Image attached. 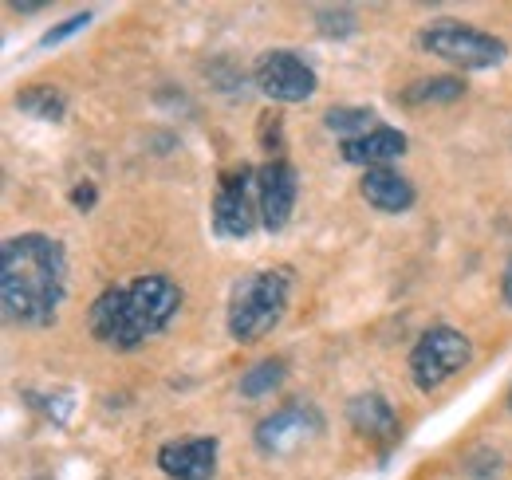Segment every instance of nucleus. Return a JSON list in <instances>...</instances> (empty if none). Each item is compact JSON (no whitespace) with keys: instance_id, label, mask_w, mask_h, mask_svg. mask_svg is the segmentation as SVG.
Masks as SVG:
<instances>
[{"instance_id":"11","label":"nucleus","mask_w":512,"mask_h":480,"mask_svg":"<svg viewBox=\"0 0 512 480\" xmlns=\"http://www.w3.org/2000/svg\"><path fill=\"white\" fill-rule=\"evenodd\" d=\"M347 421H351V429H355L359 437H367V441L379 445V449H390V445L398 441V433H402L398 414H394V406L386 402L383 394H359V398H351Z\"/></svg>"},{"instance_id":"7","label":"nucleus","mask_w":512,"mask_h":480,"mask_svg":"<svg viewBox=\"0 0 512 480\" xmlns=\"http://www.w3.org/2000/svg\"><path fill=\"white\" fill-rule=\"evenodd\" d=\"M253 79L272 103H304L320 87L316 83V71L300 60L296 52H284V48L264 52L253 67Z\"/></svg>"},{"instance_id":"19","label":"nucleus","mask_w":512,"mask_h":480,"mask_svg":"<svg viewBox=\"0 0 512 480\" xmlns=\"http://www.w3.org/2000/svg\"><path fill=\"white\" fill-rule=\"evenodd\" d=\"M320 16V32H327V36H347V32H355V16L347 12V8H323V12H316Z\"/></svg>"},{"instance_id":"17","label":"nucleus","mask_w":512,"mask_h":480,"mask_svg":"<svg viewBox=\"0 0 512 480\" xmlns=\"http://www.w3.org/2000/svg\"><path fill=\"white\" fill-rule=\"evenodd\" d=\"M16 107H20L24 115H36V119H48V122H60L67 111L64 95L52 91V87H32V91H24V95L16 99Z\"/></svg>"},{"instance_id":"4","label":"nucleus","mask_w":512,"mask_h":480,"mask_svg":"<svg viewBox=\"0 0 512 480\" xmlns=\"http://www.w3.org/2000/svg\"><path fill=\"white\" fill-rule=\"evenodd\" d=\"M418 48L438 56V60L453 63V67H465V71H485V67H497V63L509 56V44L481 32V28H469V24H457V20H438L430 28L418 32Z\"/></svg>"},{"instance_id":"13","label":"nucleus","mask_w":512,"mask_h":480,"mask_svg":"<svg viewBox=\"0 0 512 480\" xmlns=\"http://www.w3.org/2000/svg\"><path fill=\"white\" fill-rule=\"evenodd\" d=\"M359 189H363L367 205L379 209V213H406L414 205V185L402 178L398 170H390V166L367 170L363 181H359Z\"/></svg>"},{"instance_id":"3","label":"nucleus","mask_w":512,"mask_h":480,"mask_svg":"<svg viewBox=\"0 0 512 480\" xmlns=\"http://www.w3.org/2000/svg\"><path fill=\"white\" fill-rule=\"evenodd\" d=\"M288 296H292L288 268H260L253 276H245L233 288V300H229V335L237 343L264 339L284 319Z\"/></svg>"},{"instance_id":"15","label":"nucleus","mask_w":512,"mask_h":480,"mask_svg":"<svg viewBox=\"0 0 512 480\" xmlns=\"http://www.w3.org/2000/svg\"><path fill=\"white\" fill-rule=\"evenodd\" d=\"M288 378V366L284 362H256V366H249L245 374H241V394L249 398V402H256V398H268L272 390H280V382Z\"/></svg>"},{"instance_id":"22","label":"nucleus","mask_w":512,"mask_h":480,"mask_svg":"<svg viewBox=\"0 0 512 480\" xmlns=\"http://www.w3.org/2000/svg\"><path fill=\"white\" fill-rule=\"evenodd\" d=\"M12 8H16L20 16H28V12H40L44 4H40V0H20V4H12Z\"/></svg>"},{"instance_id":"14","label":"nucleus","mask_w":512,"mask_h":480,"mask_svg":"<svg viewBox=\"0 0 512 480\" xmlns=\"http://www.w3.org/2000/svg\"><path fill=\"white\" fill-rule=\"evenodd\" d=\"M323 126H327L331 134H339L343 142H355V138L379 130V119H375L371 107H331V111L323 115Z\"/></svg>"},{"instance_id":"5","label":"nucleus","mask_w":512,"mask_h":480,"mask_svg":"<svg viewBox=\"0 0 512 480\" xmlns=\"http://www.w3.org/2000/svg\"><path fill=\"white\" fill-rule=\"evenodd\" d=\"M469 359H473L469 335H461L457 327H430L410 351V378L422 394H430L442 382H449L457 370H465Z\"/></svg>"},{"instance_id":"10","label":"nucleus","mask_w":512,"mask_h":480,"mask_svg":"<svg viewBox=\"0 0 512 480\" xmlns=\"http://www.w3.org/2000/svg\"><path fill=\"white\" fill-rule=\"evenodd\" d=\"M158 469L170 480H213V473H217V437L166 441L158 449Z\"/></svg>"},{"instance_id":"6","label":"nucleus","mask_w":512,"mask_h":480,"mask_svg":"<svg viewBox=\"0 0 512 480\" xmlns=\"http://www.w3.org/2000/svg\"><path fill=\"white\" fill-rule=\"evenodd\" d=\"M260 221V170L241 166L221 174L213 197V229L225 240H245Z\"/></svg>"},{"instance_id":"20","label":"nucleus","mask_w":512,"mask_h":480,"mask_svg":"<svg viewBox=\"0 0 512 480\" xmlns=\"http://www.w3.org/2000/svg\"><path fill=\"white\" fill-rule=\"evenodd\" d=\"M71 205H75L79 213H87V209L95 205V185H75V189H71Z\"/></svg>"},{"instance_id":"9","label":"nucleus","mask_w":512,"mask_h":480,"mask_svg":"<svg viewBox=\"0 0 512 480\" xmlns=\"http://www.w3.org/2000/svg\"><path fill=\"white\" fill-rule=\"evenodd\" d=\"M296 197H300V178L296 170L276 158L260 170V225L268 233H280L288 221H292V209H296Z\"/></svg>"},{"instance_id":"1","label":"nucleus","mask_w":512,"mask_h":480,"mask_svg":"<svg viewBox=\"0 0 512 480\" xmlns=\"http://www.w3.org/2000/svg\"><path fill=\"white\" fill-rule=\"evenodd\" d=\"M67 296L64 244L44 233H20L0 244V303L16 327H52Z\"/></svg>"},{"instance_id":"23","label":"nucleus","mask_w":512,"mask_h":480,"mask_svg":"<svg viewBox=\"0 0 512 480\" xmlns=\"http://www.w3.org/2000/svg\"><path fill=\"white\" fill-rule=\"evenodd\" d=\"M509 410H512V390H509Z\"/></svg>"},{"instance_id":"8","label":"nucleus","mask_w":512,"mask_h":480,"mask_svg":"<svg viewBox=\"0 0 512 480\" xmlns=\"http://www.w3.org/2000/svg\"><path fill=\"white\" fill-rule=\"evenodd\" d=\"M320 425L323 421L312 406H284V410H276L272 418L260 421L256 445H260L264 453H272V457H288V453H296L304 441H312V437L320 433Z\"/></svg>"},{"instance_id":"2","label":"nucleus","mask_w":512,"mask_h":480,"mask_svg":"<svg viewBox=\"0 0 512 480\" xmlns=\"http://www.w3.org/2000/svg\"><path fill=\"white\" fill-rule=\"evenodd\" d=\"M178 307H182V288L170 276L150 272L130 284L107 288L91 303V335L103 347L134 351L146 339H154L178 315Z\"/></svg>"},{"instance_id":"18","label":"nucleus","mask_w":512,"mask_h":480,"mask_svg":"<svg viewBox=\"0 0 512 480\" xmlns=\"http://www.w3.org/2000/svg\"><path fill=\"white\" fill-rule=\"evenodd\" d=\"M87 24H91V12H75V16H67L64 24H56V28H48V32L40 36V48H56V44H64L67 36L83 32Z\"/></svg>"},{"instance_id":"21","label":"nucleus","mask_w":512,"mask_h":480,"mask_svg":"<svg viewBox=\"0 0 512 480\" xmlns=\"http://www.w3.org/2000/svg\"><path fill=\"white\" fill-rule=\"evenodd\" d=\"M501 292H505V303L512 307V256H509V264H505V280H501Z\"/></svg>"},{"instance_id":"12","label":"nucleus","mask_w":512,"mask_h":480,"mask_svg":"<svg viewBox=\"0 0 512 480\" xmlns=\"http://www.w3.org/2000/svg\"><path fill=\"white\" fill-rule=\"evenodd\" d=\"M402 154H406V134L394 130V126H379V130H371L355 142H343V158L351 166H363V170H383Z\"/></svg>"},{"instance_id":"16","label":"nucleus","mask_w":512,"mask_h":480,"mask_svg":"<svg viewBox=\"0 0 512 480\" xmlns=\"http://www.w3.org/2000/svg\"><path fill=\"white\" fill-rule=\"evenodd\" d=\"M465 95V83L461 79H418L414 87H406V103H453V99H461Z\"/></svg>"}]
</instances>
